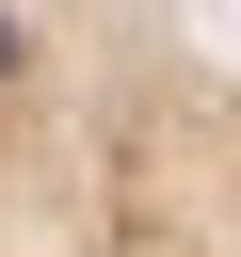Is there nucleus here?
I'll use <instances>...</instances> for the list:
<instances>
[]
</instances>
